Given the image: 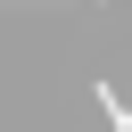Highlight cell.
I'll use <instances>...</instances> for the list:
<instances>
[{
  "label": "cell",
  "mask_w": 132,
  "mask_h": 132,
  "mask_svg": "<svg viewBox=\"0 0 132 132\" xmlns=\"http://www.w3.org/2000/svg\"><path fill=\"white\" fill-rule=\"evenodd\" d=\"M99 107H107V124H116V132H132V107H124V91H107V82H99Z\"/></svg>",
  "instance_id": "cell-1"
}]
</instances>
